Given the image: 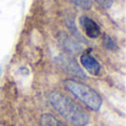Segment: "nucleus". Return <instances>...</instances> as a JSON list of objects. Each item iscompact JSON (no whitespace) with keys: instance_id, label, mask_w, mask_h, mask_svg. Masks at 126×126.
I'll return each instance as SVG.
<instances>
[{"instance_id":"nucleus-1","label":"nucleus","mask_w":126,"mask_h":126,"mask_svg":"<svg viewBox=\"0 0 126 126\" xmlns=\"http://www.w3.org/2000/svg\"><path fill=\"white\" fill-rule=\"evenodd\" d=\"M49 102L52 107L69 123L74 126H86L89 123V115L85 111L74 102L71 97L61 92H52L49 95Z\"/></svg>"},{"instance_id":"nucleus-2","label":"nucleus","mask_w":126,"mask_h":126,"mask_svg":"<svg viewBox=\"0 0 126 126\" xmlns=\"http://www.w3.org/2000/svg\"><path fill=\"white\" fill-rule=\"evenodd\" d=\"M64 86L70 93H72L92 111H98L101 109L102 97L95 90L90 87L89 85L73 79H69L64 82Z\"/></svg>"},{"instance_id":"nucleus-3","label":"nucleus","mask_w":126,"mask_h":126,"mask_svg":"<svg viewBox=\"0 0 126 126\" xmlns=\"http://www.w3.org/2000/svg\"><path fill=\"white\" fill-rule=\"evenodd\" d=\"M55 62L58 63V65L61 67L63 71L71 74V75L78 76V78H84L85 76V74L83 73L80 65L75 62V60L67 57V55H60L59 58H57Z\"/></svg>"},{"instance_id":"nucleus-4","label":"nucleus","mask_w":126,"mask_h":126,"mask_svg":"<svg viewBox=\"0 0 126 126\" xmlns=\"http://www.w3.org/2000/svg\"><path fill=\"white\" fill-rule=\"evenodd\" d=\"M80 23H81V27L83 28V30H84L85 34L89 38L95 39V38L100 37L101 34L100 26L93 19H91L87 16H82L80 18Z\"/></svg>"},{"instance_id":"nucleus-5","label":"nucleus","mask_w":126,"mask_h":126,"mask_svg":"<svg viewBox=\"0 0 126 126\" xmlns=\"http://www.w3.org/2000/svg\"><path fill=\"white\" fill-rule=\"evenodd\" d=\"M80 62L85 70L92 75H98L101 72V65L97 60L90 53H83L80 58Z\"/></svg>"},{"instance_id":"nucleus-6","label":"nucleus","mask_w":126,"mask_h":126,"mask_svg":"<svg viewBox=\"0 0 126 126\" xmlns=\"http://www.w3.org/2000/svg\"><path fill=\"white\" fill-rule=\"evenodd\" d=\"M40 124L41 126H66L63 122L53 116L52 114H43L40 118Z\"/></svg>"},{"instance_id":"nucleus-7","label":"nucleus","mask_w":126,"mask_h":126,"mask_svg":"<svg viewBox=\"0 0 126 126\" xmlns=\"http://www.w3.org/2000/svg\"><path fill=\"white\" fill-rule=\"evenodd\" d=\"M60 42H61V44L63 46V48L66 49L67 51H70V52H78L79 50H80V47H79V44L76 43L75 41H74L72 38L67 37V35H62V39L60 40Z\"/></svg>"},{"instance_id":"nucleus-8","label":"nucleus","mask_w":126,"mask_h":126,"mask_svg":"<svg viewBox=\"0 0 126 126\" xmlns=\"http://www.w3.org/2000/svg\"><path fill=\"white\" fill-rule=\"evenodd\" d=\"M74 4L82 9H90L92 7V0H71Z\"/></svg>"},{"instance_id":"nucleus-9","label":"nucleus","mask_w":126,"mask_h":126,"mask_svg":"<svg viewBox=\"0 0 126 126\" xmlns=\"http://www.w3.org/2000/svg\"><path fill=\"white\" fill-rule=\"evenodd\" d=\"M104 44L109 50H115L116 49V44L109 35H104Z\"/></svg>"},{"instance_id":"nucleus-10","label":"nucleus","mask_w":126,"mask_h":126,"mask_svg":"<svg viewBox=\"0 0 126 126\" xmlns=\"http://www.w3.org/2000/svg\"><path fill=\"white\" fill-rule=\"evenodd\" d=\"M96 2H97L101 7H103V8H105V9L110 8V7L112 6V0H96Z\"/></svg>"}]
</instances>
